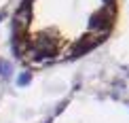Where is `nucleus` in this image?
<instances>
[{"instance_id":"obj_1","label":"nucleus","mask_w":129,"mask_h":123,"mask_svg":"<svg viewBox=\"0 0 129 123\" xmlns=\"http://www.w3.org/2000/svg\"><path fill=\"white\" fill-rule=\"evenodd\" d=\"M119 13V0H21L13 51L32 68L80 60L112 36Z\"/></svg>"}]
</instances>
